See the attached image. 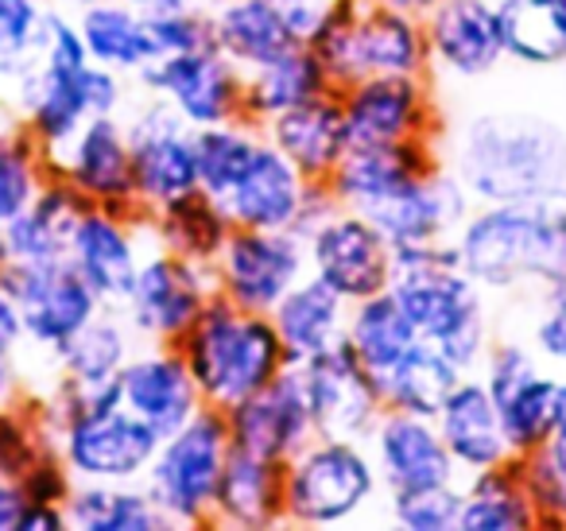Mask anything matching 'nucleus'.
<instances>
[{
  "mask_svg": "<svg viewBox=\"0 0 566 531\" xmlns=\"http://www.w3.org/2000/svg\"><path fill=\"white\" fill-rule=\"evenodd\" d=\"M439 152L473 202H551L566 187V125L539 110H473L442 128Z\"/></svg>",
  "mask_w": 566,
  "mask_h": 531,
  "instance_id": "nucleus-1",
  "label": "nucleus"
},
{
  "mask_svg": "<svg viewBox=\"0 0 566 531\" xmlns=\"http://www.w3.org/2000/svg\"><path fill=\"white\" fill-rule=\"evenodd\" d=\"M392 291L411 314L419 337L439 345L462 373H478L493 345V311L489 291L458 264L454 241L396 244Z\"/></svg>",
  "mask_w": 566,
  "mask_h": 531,
  "instance_id": "nucleus-2",
  "label": "nucleus"
},
{
  "mask_svg": "<svg viewBox=\"0 0 566 531\" xmlns=\"http://www.w3.org/2000/svg\"><path fill=\"white\" fill-rule=\"evenodd\" d=\"M450 241L465 275L489 295L543 291L566 272L551 202H478Z\"/></svg>",
  "mask_w": 566,
  "mask_h": 531,
  "instance_id": "nucleus-3",
  "label": "nucleus"
},
{
  "mask_svg": "<svg viewBox=\"0 0 566 531\" xmlns=\"http://www.w3.org/2000/svg\"><path fill=\"white\" fill-rule=\"evenodd\" d=\"M179 353L202 399L221 412H229L292 368L272 314L241 311L221 295L210 299L195 330L179 342Z\"/></svg>",
  "mask_w": 566,
  "mask_h": 531,
  "instance_id": "nucleus-4",
  "label": "nucleus"
},
{
  "mask_svg": "<svg viewBox=\"0 0 566 531\" xmlns=\"http://www.w3.org/2000/svg\"><path fill=\"white\" fill-rule=\"evenodd\" d=\"M307 48L338 90L377 74H431L423 17L373 0H338L307 35Z\"/></svg>",
  "mask_w": 566,
  "mask_h": 531,
  "instance_id": "nucleus-5",
  "label": "nucleus"
},
{
  "mask_svg": "<svg viewBox=\"0 0 566 531\" xmlns=\"http://www.w3.org/2000/svg\"><path fill=\"white\" fill-rule=\"evenodd\" d=\"M287 528H349L385 497V481L365 438L315 435L283 461Z\"/></svg>",
  "mask_w": 566,
  "mask_h": 531,
  "instance_id": "nucleus-6",
  "label": "nucleus"
},
{
  "mask_svg": "<svg viewBox=\"0 0 566 531\" xmlns=\"http://www.w3.org/2000/svg\"><path fill=\"white\" fill-rule=\"evenodd\" d=\"M229 450H233V435H229L226 412L210 404L159 438L144 485L175 528H210Z\"/></svg>",
  "mask_w": 566,
  "mask_h": 531,
  "instance_id": "nucleus-7",
  "label": "nucleus"
},
{
  "mask_svg": "<svg viewBox=\"0 0 566 531\" xmlns=\"http://www.w3.org/2000/svg\"><path fill=\"white\" fill-rule=\"evenodd\" d=\"M0 283L20 306L24 342L35 353H48L51 361L105 311L102 295L66 257L43 260V264L0 260Z\"/></svg>",
  "mask_w": 566,
  "mask_h": 531,
  "instance_id": "nucleus-8",
  "label": "nucleus"
},
{
  "mask_svg": "<svg viewBox=\"0 0 566 531\" xmlns=\"http://www.w3.org/2000/svg\"><path fill=\"white\" fill-rule=\"evenodd\" d=\"M354 148H392L408 140H439L442 117L431 74H377L342 86Z\"/></svg>",
  "mask_w": 566,
  "mask_h": 531,
  "instance_id": "nucleus-9",
  "label": "nucleus"
},
{
  "mask_svg": "<svg viewBox=\"0 0 566 531\" xmlns=\"http://www.w3.org/2000/svg\"><path fill=\"white\" fill-rule=\"evenodd\" d=\"M213 295H218V280H213L210 264H198V260L151 244L144 252L133 295L120 306V314L140 342L179 345L202 319Z\"/></svg>",
  "mask_w": 566,
  "mask_h": 531,
  "instance_id": "nucleus-10",
  "label": "nucleus"
},
{
  "mask_svg": "<svg viewBox=\"0 0 566 531\" xmlns=\"http://www.w3.org/2000/svg\"><path fill=\"white\" fill-rule=\"evenodd\" d=\"M128 140H133V179L136 206L151 218L164 206L198 190V148L195 128L167 102L144 94L125 110Z\"/></svg>",
  "mask_w": 566,
  "mask_h": 531,
  "instance_id": "nucleus-11",
  "label": "nucleus"
},
{
  "mask_svg": "<svg viewBox=\"0 0 566 531\" xmlns=\"http://www.w3.org/2000/svg\"><path fill=\"white\" fill-rule=\"evenodd\" d=\"M307 275V241L295 229H233L213 260L218 295L252 314H272Z\"/></svg>",
  "mask_w": 566,
  "mask_h": 531,
  "instance_id": "nucleus-12",
  "label": "nucleus"
},
{
  "mask_svg": "<svg viewBox=\"0 0 566 531\" xmlns=\"http://www.w3.org/2000/svg\"><path fill=\"white\" fill-rule=\"evenodd\" d=\"M133 82L140 94L171 105L190 128H213L244 117V74L218 48L159 55Z\"/></svg>",
  "mask_w": 566,
  "mask_h": 531,
  "instance_id": "nucleus-13",
  "label": "nucleus"
},
{
  "mask_svg": "<svg viewBox=\"0 0 566 531\" xmlns=\"http://www.w3.org/2000/svg\"><path fill=\"white\" fill-rule=\"evenodd\" d=\"M295 373L307 392L315 435L369 438V430L385 415V392L377 373L349 350V342H338L334 350L303 361L295 365Z\"/></svg>",
  "mask_w": 566,
  "mask_h": 531,
  "instance_id": "nucleus-14",
  "label": "nucleus"
},
{
  "mask_svg": "<svg viewBox=\"0 0 566 531\" xmlns=\"http://www.w3.org/2000/svg\"><path fill=\"white\" fill-rule=\"evenodd\" d=\"M307 268L346 303L392 288V244L361 214L338 210L307 233Z\"/></svg>",
  "mask_w": 566,
  "mask_h": 531,
  "instance_id": "nucleus-15",
  "label": "nucleus"
},
{
  "mask_svg": "<svg viewBox=\"0 0 566 531\" xmlns=\"http://www.w3.org/2000/svg\"><path fill=\"white\" fill-rule=\"evenodd\" d=\"M148 249L151 233L144 214L90 206L74 226L66 260L86 275V283L102 295L105 306L120 311L133 295L136 272H140Z\"/></svg>",
  "mask_w": 566,
  "mask_h": 531,
  "instance_id": "nucleus-16",
  "label": "nucleus"
},
{
  "mask_svg": "<svg viewBox=\"0 0 566 531\" xmlns=\"http://www.w3.org/2000/svg\"><path fill=\"white\" fill-rule=\"evenodd\" d=\"M423 32L434 82L473 86L509 63L493 0H439L423 17Z\"/></svg>",
  "mask_w": 566,
  "mask_h": 531,
  "instance_id": "nucleus-17",
  "label": "nucleus"
},
{
  "mask_svg": "<svg viewBox=\"0 0 566 531\" xmlns=\"http://www.w3.org/2000/svg\"><path fill=\"white\" fill-rule=\"evenodd\" d=\"M51 171L66 179L90 206L140 214L133 179V140L125 113L90 117L71 144L51 159Z\"/></svg>",
  "mask_w": 566,
  "mask_h": 531,
  "instance_id": "nucleus-18",
  "label": "nucleus"
},
{
  "mask_svg": "<svg viewBox=\"0 0 566 531\" xmlns=\"http://www.w3.org/2000/svg\"><path fill=\"white\" fill-rule=\"evenodd\" d=\"M226 423L229 435H233V446L280 461L300 454L315 438V419H311L307 392H303L295 365L275 376L272 384H264L260 392H252L249 399L229 407Z\"/></svg>",
  "mask_w": 566,
  "mask_h": 531,
  "instance_id": "nucleus-19",
  "label": "nucleus"
},
{
  "mask_svg": "<svg viewBox=\"0 0 566 531\" xmlns=\"http://www.w3.org/2000/svg\"><path fill=\"white\" fill-rule=\"evenodd\" d=\"M120 399L128 412L140 415L159 435H171L175 427L206 407L179 345L140 342L128 365L120 368Z\"/></svg>",
  "mask_w": 566,
  "mask_h": 531,
  "instance_id": "nucleus-20",
  "label": "nucleus"
},
{
  "mask_svg": "<svg viewBox=\"0 0 566 531\" xmlns=\"http://www.w3.org/2000/svg\"><path fill=\"white\" fill-rule=\"evenodd\" d=\"M365 442H369L373 461L380 469L385 492L462 481V473H458L454 458H450L447 442L439 435V423L427 419V415L385 407V415L377 419V427L369 430Z\"/></svg>",
  "mask_w": 566,
  "mask_h": 531,
  "instance_id": "nucleus-21",
  "label": "nucleus"
},
{
  "mask_svg": "<svg viewBox=\"0 0 566 531\" xmlns=\"http://www.w3.org/2000/svg\"><path fill=\"white\" fill-rule=\"evenodd\" d=\"M283 481H287V473H283L280 458H264V454L233 446L226 469H221L210 528H287V485Z\"/></svg>",
  "mask_w": 566,
  "mask_h": 531,
  "instance_id": "nucleus-22",
  "label": "nucleus"
},
{
  "mask_svg": "<svg viewBox=\"0 0 566 531\" xmlns=\"http://www.w3.org/2000/svg\"><path fill=\"white\" fill-rule=\"evenodd\" d=\"M303 195H307V179L264 136L256 156L218 206L233 229H295Z\"/></svg>",
  "mask_w": 566,
  "mask_h": 531,
  "instance_id": "nucleus-23",
  "label": "nucleus"
},
{
  "mask_svg": "<svg viewBox=\"0 0 566 531\" xmlns=\"http://www.w3.org/2000/svg\"><path fill=\"white\" fill-rule=\"evenodd\" d=\"M434 423H439V435L462 477L516 458L509 438H504L501 407H496L493 392L485 388V381L478 373H465L450 388V396L442 399Z\"/></svg>",
  "mask_w": 566,
  "mask_h": 531,
  "instance_id": "nucleus-24",
  "label": "nucleus"
},
{
  "mask_svg": "<svg viewBox=\"0 0 566 531\" xmlns=\"http://www.w3.org/2000/svg\"><path fill=\"white\" fill-rule=\"evenodd\" d=\"M260 128L307 183H331L346 152L354 148L346 110H342V90L315 97L307 105H295V110L264 121Z\"/></svg>",
  "mask_w": 566,
  "mask_h": 531,
  "instance_id": "nucleus-25",
  "label": "nucleus"
},
{
  "mask_svg": "<svg viewBox=\"0 0 566 531\" xmlns=\"http://www.w3.org/2000/svg\"><path fill=\"white\" fill-rule=\"evenodd\" d=\"M213 48L241 74L268 66L272 59L300 48V32L283 17L280 0H213Z\"/></svg>",
  "mask_w": 566,
  "mask_h": 531,
  "instance_id": "nucleus-26",
  "label": "nucleus"
},
{
  "mask_svg": "<svg viewBox=\"0 0 566 531\" xmlns=\"http://www.w3.org/2000/svg\"><path fill=\"white\" fill-rule=\"evenodd\" d=\"M90 202L51 171L40 198L20 214L17 221L0 229V260H20V264H43V260H63L71 249V233Z\"/></svg>",
  "mask_w": 566,
  "mask_h": 531,
  "instance_id": "nucleus-27",
  "label": "nucleus"
},
{
  "mask_svg": "<svg viewBox=\"0 0 566 531\" xmlns=\"http://www.w3.org/2000/svg\"><path fill=\"white\" fill-rule=\"evenodd\" d=\"M272 322L280 330L283 350H287L292 365H303V361L346 342L349 303L331 283H323L318 275H307V280H300L280 299V306L272 311Z\"/></svg>",
  "mask_w": 566,
  "mask_h": 531,
  "instance_id": "nucleus-28",
  "label": "nucleus"
},
{
  "mask_svg": "<svg viewBox=\"0 0 566 531\" xmlns=\"http://www.w3.org/2000/svg\"><path fill=\"white\" fill-rule=\"evenodd\" d=\"M74 17H78V32L86 40L90 59L125 79H136L144 66L159 59L148 12L133 9L128 0H97Z\"/></svg>",
  "mask_w": 566,
  "mask_h": 531,
  "instance_id": "nucleus-29",
  "label": "nucleus"
},
{
  "mask_svg": "<svg viewBox=\"0 0 566 531\" xmlns=\"http://www.w3.org/2000/svg\"><path fill=\"white\" fill-rule=\"evenodd\" d=\"M504 59L520 71L566 66V0H493Z\"/></svg>",
  "mask_w": 566,
  "mask_h": 531,
  "instance_id": "nucleus-30",
  "label": "nucleus"
},
{
  "mask_svg": "<svg viewBox=\"0 0 566 531\" xmlns=\"http://www.w3.org/2000/svg\"><path fill=\"white\" fill-rule=\"evenodd\" d=\"M334 79L326 74L323 59L300 43L287 55L272 59L260 71L244 74V117L264 125V121L280 117V113L295 110V105H307L323 94H334Z\"/></svg>",
  "mask_w": 566,
  "mask_h": 531,
  "instance_id": "nucleus-31",
  "label": "nucleus"
},
{
  "mask_svg": "<svg viewBox=\"0 0 566 531\" xmlns=\"http://www.w3.org/2000/svg\"><path fill=\"white\" fill-rule=\"evenodd\" d=\"M71 531H167L175 528L144 481H74L66 497Z\"/></svg>",
  "mask_w": 566,
  "mask_h": 531,
  "instance_id": "nucleus-32",
  "label": "nucleus"
},
{
  "mask_svg": "<svg viewBox=\"0 0 566 531\" xmlns=\"http://www.w3.org/2000/svg\"><path fill=\"white\" fill-rule=\"evenodd\" d=\"M539 528L532 497H527L520 458H509L493 469L462 477V516L458 531H532Z\"/></svg>",
  "mask_w": 566,
  "mask_h": 531,
  "instance_id": "nucleus-33",
  "label": "nucleus"
},
{
  "mask_svg": "<svg viewBox=\"0 0 566 531\" xmlns=\"http://www.w3.org/2000/svg\"><path fill=\"white\" fill-rule=\"evenodd\" d=\"M346 342L377 376H385L400 357H408L419 345V330L411 314L403 311L400 295L392 288L377 291L369 299L349 303V326Z\"/></svg>",
  "mask_w": 566,
  "mask_h": 531,
  "instance_id": "nucleus-34",
  "label": "nucleus"
},
{
  "mask_svg": "<svg viewBox=\"0 0 566 531\" xmlns=\"http://www.w3.org/2000/svg\"><path fill=\"white\" fill-rule=\"evenodd\" d=\"M148 233H151V244H159V249H171V252H179V257L213 268V260L226 249L233 226H229L226 210H221L210 195L195 190V195L179 198V202L151 214Z\"/></svg>",
  "mask_w": 566,
  "mask_h": 531,
  "instance_id": "nucleus-35",
  "label": "nucleus"
},
{
  "mask_svg": "<svg viewBox=\"0 0 566 531\" xmlns=\"http://www.w3.org/2000/svg\"><path fill=\"white\" fill-rule=\"evenodd\" d=\"M140 337L133 334L128 319L113 306H105L71 345L55 357V376L71 384H109L120 376L128 357L136 353Z\"/></svg>",
  "mask_w": 566,
  "mask_h": 531,
  "instance_id": "nucleus-36",
  "label": "nucleus"
},
{
  "mask_svg": "<svg viewBox=\"0 0 566 531\" xmlns=\"http://www.w3.org/2000/svg\"><path fill=\"white\" fill-rule=\"evenodd\" d=\"M462 376L465 373L439 350V345L419 337L416 350H411L408 357L396 361V365L388 368L385 376H377V381H380V392H385V407L434 419L442 399L450 396V388H454Z\"/></svg>",
  "mask_w": 566,
  "mask_h": 531,
  "instance_id": "nucleus-37",
  "label": "nucleus"
},
{
  "mask_svg": "<svg viewBox=\"0 0 566 531\" xmlns=\"http://www.w3.org/2000/svg\"><path fill=\"white\" fill-rule=\"evenodd\" d=\"M264 128L256 121H226L213 128H195V148H198V190L210 195L213 202L233 190V183L241 179V171L249 167V159L256 156Z\"/></svg>",
  "mask_w": 566,
  "mask_h": 531,
  "instance_id": "nucleus-38",
  "label": "nucleus"
},
{
  "mask_svg": "<svg viewBox=\"0 0 566 531\" xmlns=\"http://www.w3.org/2000/svg\"><path fill=\"white\" fill-rule=\"evenodd\" d=\"M48 179L51 159L35 144V136L20 121L0 128V229L17 221L40 198Z\"/></svg>",
  "mask_w": 566,
  "mask_h": 531,
  "instance_id": "nucleus-39",
  "label": "nucleus"
},
{
  "mask_svg": "<svg viewBox=\"0 0 566 531\" xmlns=\"http://www.w3.org/2000/svg\"><path fill=\"white\" fill-rule=\"evenodd\" d=\"M51 9V0H0V90L40 66Z\"/></svg>",
  "mask_w": 566,
  "mask_h": 531,
  "instance_id": "nucleus-40",
  "label": "nucleus"
},
{
  "mask_svg": "<svg viewBox=\"0 0 566 531\" xmlns=\"http://www.w3.org/2000/svg\"><path fill=\"white\" fill-rule=\"evenodd\" d=\"M555 388H558V376L547 373V368H539L532 381H524L504 399H496L501 423H504V438H509L516 458L539 450V446L551 438V427H555Z\"/></svg>",
  "mask_w": 566,
  "mask_h": 531,
  "instance_id": "nucleus-41",
  "label": "nucleus"
},
{
  "mask_svg": "<svg viewBox=\"0 0 566 531\" xmlns=\"http://www.w3.org/2000/svg\"><path fill=\"white\" fill-rule=\"evenodd\" d=\"M385 508H388V520L403 531H458L462 481L385 492Z\"/></svg>",
  "mask_w": 566,
  "mask_h": 531,
  "instance_id": "nucleus-42",
  "label": "nucleus"
},
{
  "mask_svg": "<svg viewBox=\"0 0 566 531\" xmlns=\"http://www.w3.org/2000/svg\"><path fill=\"white\" fill-rule=\"evenodd\" d=\"M527 497L539 512V528H566V438H547L520 458Z\"/></svg>",
  "mask_w": 566,
  "mask_h": 531,
  "instance_id": "nucleus-43",
  "label": "nucleus"
},
{
  "mask_svg": "<svg viewBox=\"0 0 566 531\" xmlns=\"http://www.w3.org/2000/svg\"><path fill=\"white\" fill-rule=\"evenodd\" d=\"M43 450H51V438L40 419V399L24 396L0 407V477L24 481V473L40 461Z\"/></svg>",
  "mask_w": 566,
  "mask_h": 531,
  "instance_id": "nucleus-44",
  "label": "nucleus"
},
{
  "mask_svg": "<svg viewBox=\"0 0 566 531\" xmlns=\"http://www.w3.org/2000/svg\"><path fill=\"white\" fill-rule=\"evenodd\" d=\"M539 368H543V361H539V353L532 350V342H520V337H493L478 376L485 381V388L493 392V399H504L512 388L532 381Z\"/></svg>",
  "mask_w": 566,
  "mask_h": 531,
  "instance_id": "nucleus-45",
  "label": "nucleus"
},
{
  "mask_svg": "<svg viewBox=\"0 0 566 531\" xmlns=\"http://www.w3.org/2000/svg\"><path fill=\"white\" fill-rule=\"evenodd\" d=\"M151 40H156L159 55H187V51L213 48V24L210 9H175L148 17Z\"/></svg>",
  "mask_w": 566,
  "mask_h": 531,
  "instance_id": "nucleus-46",
  "label": "nucleus"
},
{
  "mask_svg": "<svg viewBox=\"0 0 566 531\" xmlns=\"http://www.w3.org/2000/svg\"><path fill=\"white\" fill-rule=\"evenodd\" d=\"M527 342L543 365L566 368V272L543 288V311L535 314Z\"/></svg>",
  "mask_w": 566,
  "mask_h": 531,
  "instance_id": "nucleus-47",
  "label": "nucleus"
},
{
  "mask_svg": "<svg viewBox=\"0 0 566 531\" xmlns=\"http://www.w3.org/2000/svg\"><path fill=\"white\" fill-rule=\"evenodd\" d=\"M24 492L28 500H48V504H66V497H71L74 489V473L66 469V461L59 458V450L51 446V450L40 454V461H35L32 469L24 473Z\"/></svg>",
  "mask_w": 566,
  "mask_h": 531,
  "instance_id": "nucleus-48",
  "label": "nucleus"
},
{
  "mask_svg": "<svg viewBox=\"0 0 566 531\" xmlns=\"http://www.w3.org/2000/svg\"><path fill=\"white\" fill-rule=\"evenodd\" d=\"M338 195L331 190V183H307V195H303V206H300V218H295V233L307 241V233L315 226H323L334 210H338Z\"/></svg>",
  "mask_w": 566,
  "mask_h": 531,
  "instance_id": "nucleus-49",
  "label": "nucleus"
},
{
  "mask_svg": "<svg viewBox=\"0 0 566 531\" xmlns=\"http://www.w3.org/2000/svg\"><path fill=\"white\" fill-rule=\"evenodd\" d=\"M24 319H20L17 299L9 295V288L0 283V357L4 353H20L24 350Z\"/></svg>",
  "mask_w": 566,
  "mask_h": 531,
  "instance_id": "nucleus-50",
  "label": "nucleus"
},
{
  "mask_svg": "<svg viewBox=\"0 0 566 531\" xmlns=\"http://www.w3.org/2000/svg\"><path fill=\"white\" fill-rule=\"evenodd\" d=\"M338 0H280V9H283V17L292 20V28L300 32V40L307 43V35L318 28V20L326 17V12L334 9Z\"/></svg>",
  "mask_w": 566,
  "mask_h": 531,
  "instance_id": "nucleus-51",
  "label": "nucleus"
},
{
  "mask_svg": "<svg viewBox=\"0 0 566 531\" xmlns=\"http://www.w3.org/2000/svg\"><path fill=\"white\" fill-rule=\"evenodd\" d=\"M66 504H48V500H28L24 516H20V531H66Z\"/></svg>",
  "mask_w": 566,
  "mask_h": 531,
  "instance_id": "nucleus-52",
  "label": "nucleus"
},
{
  "mask_svg": "<svg viewBox=\"0 0 566 531\" xmlns=\"http://www.w3.org/2000/svg\"><path fill=\"white\" fill-rule=\"evenodd\" d=\"M17 357L20 353H4V357H0V407H9V404H17V399L28 396Z\"/></svg>",
  "mask_w": 566,
  "mask_h": 531,
  "instance_id": "nucleus-53",
  "label": "nucleus"
},
{
  "mask_svg": "<svg viewBox=\"0 0 566 531\" xmlns=\"http://www.w3.org/2000/svg\"><path fill=\"white\" fill-rule=\"evenodd\" d=\"M128 4L156 17V12H175V9H210L213 0H128Z\"/></svg>",
  "mask_w": 566,
  "mask_h": 531,
  "instance_id": "nucleus-54",
  "label": "nucleus"
},
{
  "mask_svg": "<svg viewBox=\"0 0 566 531\" xmlns=\"http://www.w3.org/2000/svg\"><path fill=\"white\" fill-rule=\"evenodd\" d=\"M551 438H566V376H558L555 388V427H551Z\"/></svg>",
  "mask_w": 566,
  "mask_h": 531,
  "instance_id": "nucleus-55",
  "label": "nucleus"
},
{
  "mask_svg": "<svg viewBox=\"0 0 566 531\" xmlns=\"http://www.w3.org/2000/svg\"><path fill=\"white\" fill-rule=\"evenodd\" d=\"M551 218H555V233H558V244H563V257H566V187L551 198Z\"/></svg>",
  "mask_w": 566,
  "mask_h": 531,
  "instance_id": "nucleus-56",
  "label": "nucleus"
},
{
  "mask_svg": "<svg viewBox=\"0 0 566 531\" xmlns=\"http://www.w3.org/2000/svg\"><path fill=\"white\" fill-rule=\"evenodd\" d=\"M373 4H385V9H400L411 12V17H427V12L439 4V0H373Z\"/></svg>",
  "mask_w": 566,
  "mask_h": 531,
  "instance_id": "nucleus-57",
  "label": "nucleus"
},
{
  "mask_svg": "<svg viewBox=\"0 0 566 531\" xmlns=\"http://www.w3.org/2000/svg\"><path fill=\"white\" fill-rule=\"evenodd\" d=\"M51 4L66 12H82V9H90V4H97V0H51Z\"/></svg>",
  "mask_w": 566,
  "mask_h": 531,
  "instance_id": "nucleus-58",
  "label": "nucleus"
}]
</instances>
